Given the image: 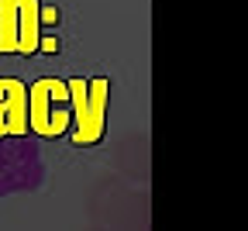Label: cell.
<instances>
[{
	"mask_svg": "<svg viewBox=\"0 0 248 231\" xmlns=\"http://www.w3.org/2000/svg\"><path fill=\"white\" fill-rule=\"evenodd\" d=\"M69 104H73V142L76 145H93L104 138V114H107V80L104 76H73L69 83Z\"/></svg>",
	"mask_w": 248,
	"mask_h": 231,
	"instance_id": "2",
	"label": "cell"
},
{
	"mask_svg": "<svg viewBox=\"0 0 248 231\" xmlns=\"http://www.w3.org/2000/svg\"><path fill=\"white\" fill-rule=\"evenodd\" d=\"M38 0H17V52L31 55L38 49Z\"/></svg>",
	"mask_w": 248,
	"mask_h": 231,
	"instance_id": "4",
	"label": "cell"
},
{
	"mask_svg": "<svg viewBox=\"0 0 248 231\" xmlns=\"http://www.w3.org/2000/svg\"><path fill=\"white\" fill-rule=\"evenodd\" d=\"M0 52H17V0H0Z\"/></svg>",
	"mask_w": 248,
	"mask_h": 231,
	"instance_id": "5",
	"label": "cell"
},
{
	"mask_svg": "<svg viewBox=\"0 0 248 231\" xmlns=\"http://www.w3.org/2000/svg\"><path fill=\"white\" fill-rule=\"evenodd\" d=\"M69 121H73L69 86L55 76H42L28 90V128L38 131L42 138H59L69 128Z\"/></svg>",
	"mask_w": 248,
	"mask_h": 231,
	"instance_id": "1",
	"label": "cell"
},
{
	"mask_svg": "<svg viewBox=\"0 0 248 231\" xmlns=\"http://www.w3.org/2000/svg\"><path fill=\"white\" fill-rule=\"evenodd\" d=\"M28 131V90L14 76H0V138Z\"/></svg>",
	"mask_w": 248,
	"mask_h": 231,
	"instance_id": "3",
	"label": "cell"
}]
</instances>
